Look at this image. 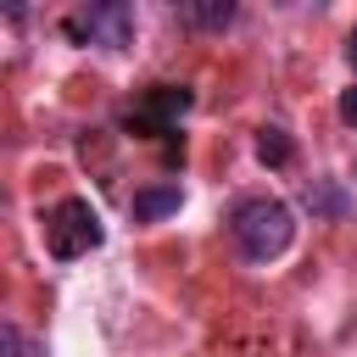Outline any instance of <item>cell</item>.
<instances>
[{"instance_id":"8992f818","label":"cell","mask_w":357,"mask_h":357,"mask_svg":"<svg viewBox=\"0 0 357 357\" xmlns=\"http://www.w3.org/2000/svg\"><path fill=\"white\" fill-rule=\"evenodd\" d=\"M301 206H307L312 218H346V212H351V201H346V190H340L335 178H312V184L301 190Z\"/></svg>"},{"instance_id":"ba28073f","label":"cell","mask_w":357,"mask_h":357,"mask_svg":"<svg viewBox=\"0 0 357 357\" xmlns=\"http://www.w3.org/2000/svg\"><path fill=\"white\" fill-rule=\"evenodd\" d=\"M290 156H296V145H290V134H284L279 123L257 128V162H262V167H290Z\"/></svg>"},{"instance_id":"7a4b0ae2","label":"cell","mask_w":357,"mask_h":357,"mask_svg":"<svg viewBox=\"0 0 357 357\" xmlns=\"http://www.w3.org/2000/svg\"><path fill=\"white\" fill-rule=\"evenodd\" d=\"M39 223H45V251H50L56 262H78V257H89V251L106 240V223H100V212H95L84 195L56 201Z\"/></svg>"},{"instance_id":"9c48e42d","label":"cell","mask_w":357,"mask_h":357,"mask_svg":"<svg viewBox=\"0 0 357 357\" xmlns=\"http://www.w3.org/2000/svg\"><path fill=\"white\" fill-rule=\"evenodd\" d=\"M0 351H6V357H39V346H33L17 324H6V329H0Z\"/></svg>"},{"instance_id":"30bf717a","label":"cell","mask_w":357,"mask_h":357,"mask_svg":"<svg viewBox=\"0 0 357 357\" xmlns=\"http://www.w3.org/2000/svg\"><path fill=\"white\" fill-rule=\"evenodd\" d=\"M335 112H340V123H351V128H357V84H351V89H340V106H335Z\"/></svg>"},{"instance_id":"3957f363","label":"cell","mask_w":357,"mask_h":357,"mask_svg":"<svg viewBox=\"0 0 357 357\" xmlns=\"http://www.w3.org/2000/svg\"><path fill=\"white\" fill-rule=\"evenodd\" d=\"M195 106V95L184 89V84H151L134 106H128V128L134 134H145V139H156V134H173L178 128V117Z\"/></svg>"},{"instance_id":"52a82bcc","label":"cell","mask_w":357,"mask_h":357,"mask_svg":"<svg viewBox=\"0 0 357 357\" xmlns=\"http://www.w3.org/2000/svg\"><path fill=\"white\" fill-rule=\"evenodd\" d=\"M173 17L190 22V28H229L240 11H234L229 0H190V6H173Z\"/></svg>"},{"instance_id":"8fae6325","label":"cell","mask_w":357,"mask_h":357,"mask_svg":"<svg viewBox=\"0 0 357 357\" xmlns=\"http://www.w3.org/2000/svg\"><path fill=\"white\" fill-rule=\"evenodd\" d=\"M346 61H351V67H357V28H351V33H346Z\"/></svg>"},{"instance_id":"5b68a950","label":"cell","mask_w":357,"mask_h":357,"mask_svg":"<svg viewBox=\"0 0 357 357\" xmlns=\"http://www.w3.org/2000/svg\"><path fill=\"white\" fill-rule=\"evenodd\" d=\"M178 206H184V190L178 184H151V190H134V201H128L134 223H156V218H167Z\"/></svg>"},{"instance_id":"277c9868","label":"cell","mask_w":357,"mask_h":357,"mask_svg":"<svg viewBox=\"0 0 357 357\" xmlns=\"http://www.w3.org/2000/svg\"><path fill=\"white\" fill-rule=\"evenodd\" d=\"M61 28H67V39H78V45L123 50V45L134 39V11H128V6H78Z\"/></svg>"},{"instance_id":"6da1fadb","label":"cell","mask_w":357,"mask_h":357,"mask_svg":"<svg viewBox=\"0 0 357 357\" xmlns=\"http://www.w3.org/2000/svg\"><path fill=\"white\" fill-rule=\"evenodd\" d=\"M229 234H234V245H240L245 262H273L296 240V212L284 201H273V195H245L229 212Z\"/></svg>"}]
</instances>
